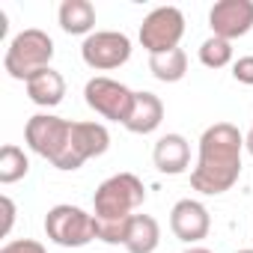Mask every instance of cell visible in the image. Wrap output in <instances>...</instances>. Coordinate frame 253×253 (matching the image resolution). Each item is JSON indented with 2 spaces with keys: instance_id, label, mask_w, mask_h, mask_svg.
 I'll list each match as a JSON object with an SVG mask.
<instances>
[{
  "instance_id": "obj_18",
  "label": "cell",
  "mask_w": 253,
  "mask_h": 253,
  "mask_svg": "<svg viewBox=\"0 0 253 253\" xmlns=\"http://www.w3.org/2000/svg\"><path fill=\"white\" fill-rule=\"evenodd\" d=\"M30 173V158L24 155L21 146L6 143L0 149V185H15Z\"/></svg>"
},
{
  "instance_id": "obj_14",
  "label": "cell",
  "mask_w": 253,
  "mask_h": 253,
  "mask_svg": "<svg viewBox=\"0 0 253 253\" xmlns=\"http://www.w3.org/2000/svg\"><path fill=\"white\" fill-rule=\"evenodd\" d=\"M60 30L69 36H92L95 27V6L89 0H63L57 9Z\"/></svg>"
},
{
  "instance_id": "obj_15",
  "label": "cell",
  "mask_w": 253,
  "mask_h": 253,
  "mask_svg": "<svg viewBox=\"0 0 253 253\" xmlns=\"http://www.w3.org/2000/svg\"><path fill=\"white\" fill-rule=\"evenodd\" d=\"M24 86H27L30 101L39 104V107H57L63 101V95H66V78L57 69H42Z\"/></svg>"
},
{
  "instance_id": "obj_25",
  "label": "cell",
  "mask_w": 253,
  "mask_h": 253,
  "mask_svg": "<svg viewBox=\"0 0 253 253\" xmlns=\"http://www.w3.org/2000/svg\"><path fill=\"white\" fill-rule=\"evenodd\" d=\"M235 253H253V247H244V250H235Z\"/></svg>"
},
{
  "instance_id": "obj_8",
  "label": "cell",
  "mask_w": 253,
  "mask_h": 253,
  "mask_svg": "<svg viewBox=\"0 0 253 253\" xmlns=\"http://www.w3.org/2000/svg\"><path fill=\"white\" fill-rule=\"evenodd\" d=\"M110 149V134L101 122H72V134H69V146L63 152V158L54 164L57 170H78L84 167L89 158H98Z\"/></svg>"
},
{
  "instance_id": "obj_10",
  "label": "cell",
  "mask_w": 253,
  "mask_h": 253,
  "mask_svg": "<svg viewBox=\"0 0 253 253\" xmlns=\"http://www.w3.org/2000/svg\"><path fill=\"white\" fill-rule=\"evenodd\" d=\"M209 27L211 36L226 42L247 36L253 30V0H217L209 9Z\"/></svg>"
},
{
  "instance_id": "obj_23",
  "label": "cell",
  "mask_w": 253,
  "mask_h": 253,
  "mask_svg": "<svg viewBox=\"0 0 253 253\" xmlns=\"http://www.w3.org/2000/svg\"><path fill=\"white\" fill-rule=\"evenodd\" d=\"M244 149H247V152H250V158H253V128L244 134Z\"/></svg>"
},
{
  "instance_id": "obj_3",
  "label": "cell",
  "mask_w": 253,
  "mask_h": 253,
  "mask_svg": "<svg viewBox=\"0 0 253 253\" xmlns=\"http://www.w3.org/2000/svg\"><path fill=\"white\" fill-rule=\"evenodd\" d=\"M51 60H54V39L45 30L30 27V30H21L9 42V48L3 54V69L12 81L27 84L42 69H51Z\"/></svg>"
},
{
  "instance_id": "obj_1",
  "label": "cell",
  "mask_w": 253,
  "mask_h": 253,
  "mask_svg": "<svg viewBox=\"0 0 253 253\" xmlns=\"http://www.w3.org/2000/svg\"><path fill=\"white\" fill-rule=\"evenodd\" d=\"M241 152H244V134L232 122L209 125L200 137L197 167L191 170V188L206 197L226 194L241 176Z\"/></svg>"
},
{
  "instance_id": "obj_11",
  "label": "cell",
  "mask_w": 253,
  "mask_h": 253,
  "mask_svg": "<svg viewBox=\"0 0 253 253\" xmlns=\"http://www.w3.org/2000/svg\"><path fill=\"white\" fill-rule=\"evenodd\" d=\"M170 229L179 241L185 244H200L209 229H211V217H209V209L200 203V200H179L173 209H170Z\"/></svg>"
},
{
  "instance_id": "obj_16",
  "label": "cell",
  "mask_w": 253,
  "mask_h": 253,
  "mask_svg": "<svg viewBox=\"0 0 253 253\" xmlns=\"http://www.w3.org/2000/svg\"><path fill=\"white\" fill-rule=\"evenodd\" d=\"M161 244V226L152 214H134L125 235V250L128 253H155Z\"/></svg>"
},
{
  "instance_id": "obj_13",
  "label": "cell",
  "mask_w": 253,
  "mask_h": 253,
  "mask_svg": "<svg viewBox=\"0 0 253 253\" xmlns=\"http://www.w3.org/2000/svg\"><path fill=\"white\" fill-rule=\"evenodd\" d=\"M161 122H164V101L155 92H149V89L137 92L125 128H128L131 134H152V131H158Z\"/></svg>"
},
{
  "instance_id": "obj_12",
  "label": "cell",
  "mask_w": 253,
  "mask_h": 253,
  "mask_svg": "<svg viewBox=\"0 0 253 253\" xmlns=\"http://www.w3.org/2000/svg\"><path fill=\"white\" fill-rule=\"evenodd\" d=\"M152 161H155L158 173L182 176L191 164V143L182 134H164V137H158V143L152 149Z\"/></svg>"
},
{
  "instance_id": "obj_5",
  "label": "cell",
  "mask_w": 253,
  "mask_h": 253,
  "mask_svg": "<svg viewBox=\"0 0 253 253\" xmlns=\"http://www.w3.org/2000/svg\"><path fill=\"white\" fill-rule=\"evenodd\" d=\"M134 89H128L125 84L113 81V78H89L86 86H84V101L89 110H95L98 116L110 119V122H128L131 116V107H134Z\"/></svg>"
},
{
  "instance_id": "obj_20",
  "label": "cell",
  "mask_w": 253,
  "mask_h": 253,
  "mask_svg": "<svg viewBox=\"0 0 253 253\" xmlns=\"http://www.w3.org/2000/svg\"><path fill=\"white\" fill-rule=\"evenodd\" d=\"M0 253H48V250L36 238H15V241H6L0 247Z\"/></svg>"
},
{
  "instance_id": "obj_7",
  "label": "cell",
  "mask_w": 253,
  "mask_h": 253,
  "mask_svg": "<svg viewBox=\"0 0 253 253\" xmlns=\"http://www.w3.org/2000/svg\"><path fill=\"white\" fill-rule=\"evenodd\" d=\"M182 36H185V15L176 6H158L140 24V45L146 48L149 57L179 48Z\"/></svg>"
},
{
  "instance_id": "obj_2",
  "label": "cell",
  "mask_w": 253,
  "mask_h": 253,
  "mask_svg": "<svg viewBox=\"0 0 253 253\" xmlns=\"http://www.w3.org/2000/svg\"><path fill=\"white\" fill-rule=\"evenodd\" d=\"M146 203V188L134 173H116L104 179L92 194L95 226H119L128 223L137 209Z\"/></svg>"
},
{
  "instance_id": "obj_6",
  "label": "cell",
  "mask_w": 253,
  "mask_h": 253,
  "mask_svg": "<svg viewBox=\"0 0 253 253\" xmlns=\"http://www.w3.org/2000/svg\"><path fill=\"white\" fill-rule=\"evenodd\" d=\"M69 134H72V122L63 116H54V113H36L24 125L27 146L51 164H57L63 158V152L69 146Z\"/></svg>"
},
{
  "instance_id": "obj_17",
  "label": "cell",
  "mask_w": 253,
  "mask_h": 253,
  "mask_svg": "<svg viewBox=\"0 0 253 253\" xmlns=\"http://www.w3.org/2000/svg\"><path fill=\"white\" fill-rule=\"evenodd\" d=\"M149 72L161 84H179L188 75V54L182 48H173L167 54H155V57H149Z\"/></svg>"
},
{
  "instance_id": "obj_19",
  "label": "cell",
  "mask_w": 253,
  "mask_h": 253,
  "mask_svg": "<svg viewBox=\"0 0 253 253\" xmlns=\"http://www.w3.org/2000/svg\"><path fill=\"white\" fill-rule=\"evenodd\" d=\"M200 63L206 69H223L232 63V42L220 39V36H209L200 45Z\"/></svg>"
},
{
  "instance_id": "obj_9",
  "label": "cell",
  "mask_w": 253,
  "mask_h": 253,
  "mask_svg": "<svg viewBox=\"0 0 253 253\" xmlns=\"http://www.w3.org/2000/svg\"><path fill=\"white\" fill-rule=\"evenodd\" d=\"M81 57L89 69L95 72H110L131 60V39L119 30H95L92 36L84 39Z\"/></svg>"
},
{
  "instance_id": "obj_24",
  "label": "cell",
  "mask_w": 253,
  "mask_h": 253,
  "mask_svg": "<svg viewBox=\"0 0 253 253\" xmlns=\"http://www.w3.org/2000/svg\"><path fill=\"white\" fill-rule=\"evenodd\" d=\"M182 253H211L209 247H200V244H194V247H188V250H182Z\"/></svg>"
},
{
  "instance_id": "obj_4",
  "label": "cell",
  "mask_w": 253,
  "mask_h": 253,
  "mask_svg": "<svg viewBox=\"0 0 253 253\" xmlns=\"http://www.w3.org/2000/svg\"><path fill=\"white\" fill-rule=\"evenodd\" d=\"M45 235L57 247H86L89 241L98 238L95 214L84 211L81 206L60 203L45 214Z\"/></svg>"
},
{
  "instance_id": "obj_21",
  "label": "cell",
  "mask_w": 253,
  "mask_h": 253,
  "mask_svg": "<svg viewBox=\"0 0 253 253\" xmlns=\"http://www.w3.org/2000/svg\"><path fill=\"white\" fill-rule=\"evenodd\" d=\"M232 78H235L238 84H244V86H253V54L238 57V60L232 63Z\"/></svg>"
},
{
  "instance_id": "obj_22",
  "label": "cell",
  "mask_w": 253,
  "mask_h": 253,
  "mask_svg": "<svg viewBox=\"0 0 253 253\" xmlns=\"http://www.w3.org/2000/svg\"><path fill=\"white\" fill-rule=\"evenodd\" d=\"M0 206H3V229H0V235H9L12 232V223H15V203L12 197H0Z\"/></svg>"
}]
</instances>
